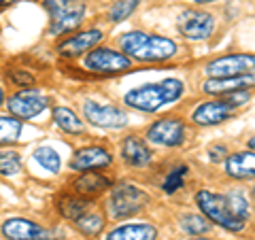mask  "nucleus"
Masks as SVG:
<instances>
[{"label": "nucleus", "mask_w": 255, "mask_h": 240, "mask_svg": "<svg viewBox=\"0 0 255 240\" xmlns=\"http://www.w3.org/2000/svg\"><path fill=\"white\" fill-rule=\"evenodd\" d=\"M90 209V198L83 196H62L58 198V213L64 219H79L81 215H85V211Z\"/></svg>", "instance_id": "412c9836"}, {"label": "nucleus", "mask_w": 255, "mask_h": 240, "mask_svg": "<svg viewBox=\"0 0 255 240\" xmlns=\"http://www.w3.org/2000/svg\"><path fill=\"white\" fill-rule=\"evenodd\" d=\"M21 121L13 115H0V145H13L21 134Z\"/></svg>", "instance_id": "5701e85b"}, {"label": "nucleus", "mask_w": 255, "mask_h": 240, "mask_svg": "<svg viewBox=\"0 0 255 240\" xmlns=\"http://www.w3.org/2000/svg\"><path fill=\"white\" fill-rule=\"evenodd\" d=\"M2 236L6 240H53V232L30 219L11 217L2 223Z\"/></svg>", "instance_id": "9b49d317"}, {"label": "nucleus", "mask_w": 255, "mask_h": 240, "mask_svg": "<svg viewBox=\"0 0 255 240\" xmlns=\"http://www.w3.org/2000/svg\"><path fill=\"white\" fill-rule=\"evenodd\" d=\"M157 230L149 223H130V226H119L113 232H109L107 240H155Z\"/></svg>", "instance_id": "6ab92c4d"}, {"label": "nucleus", "mask_w": 255, "mask_h": 240, "mask_svg": "<svg viewBox=\"0 0 255 240\" xmlns=\"http://www.w3.org/2000/svg\"><path fill=\"white\" fill-rule=\"evenodd\" d=\"M196 202L200 206V211L204 213V217L213 223H217L219 228L230 230V232H241L245 228V223L230 209L228 196L213 194L209 189H200L196 194Z\"/></svg>", "instance_id": "20e7f679"}, {"label": "nucleus", "mask_w": 255, "mask_h": 240, "mask_svg": "<svg viewBox=\"0 0 255 240\" xmlns=\"http://www.w3.org/2000/svg\"><path fill=\"white\" fill-rule=\"evenodd\" d=\"M2 105H4V92L0 90V107H2Z\"/></svg>", "instance_id": "473e14b6"}, {"label": "nucleus", "mask_w": 255, "mask_h": 240, "mask_svg": "<svg viewBox=\"0 0 255 240\" xmlns=\"http://www.w3.org/2000/svg\"><path fill=\"white\" fill-rule=\"evenodd\" d=\"M51 17L49 32L53 36L68 34L79 28L85 15V0H43Z\"/></svg>", "instance_id": "7ed1b4c3"}, {"label": "nucleus", "mask_w": 255, "mask_h": 240, "mask_svg": "<svg viewBox=\"0 0 255 240\" xmlns=\"http://www.w3.org/2000/svg\"><path fill=\"white\" fill-rule=\"evenodd\" d=\"M83 115L92 125L111 127V130H119V127H124L128 123V115L122 109L111 107V105H100V102H85Z\"/></svg>", "instance_id": "9d476101"}, {"label": "nucleus", "mask_w": 255, "mask_h": 240, "mask_svg": "<svg viewBox=\"0 0 255 240\" xmlns=\"http://www.w3.org/2000/svg\"><path fill=\"white\" fill-rule=\"evenodd\" d=\"M191 240H209V238H198V236H194V238H191Z\"/></svg>", "instance_id": "f704fd0d"}, {"label": "nucleus", "mask_w": 255, "mask_h": 240, "mask_svg": "<svg viewBox=\"0 0 255 240\" xmlns=\"http://www.w3.org/2000/svg\"><path fill=\"white\" fill-rule=\"evenodd\" d=\"M119 43H122L124 55L138 62H166L177 53V45L170 38L147 34V32H138V30L124 34Z\"/></svg>", "instance_id": "f257e3e1"}, {"label": "nucleus", "mask_w": 255, "mask_h": 240, "mask_svg": "<svg viewBox=\"0 0 255 240\" xmlns=\"http://www.w3.org/2000/svg\"><path fill=\"white\" fill-rule=\"evenodd\" d=\"M149 198L136 185H117L109 198V215L113 219H126L140 213L147 206Z\"/></svg>", "instance_id": "39448f33"}, {"label": "nucleus", "mask_w": 255, "mask_h": 240, "mask_svg": "<svg viewBox=\"0 0 255 240\" xmlns=\"http://www.w3.org/2000/svg\"><path fill=\"white\" fill-rule=\"evenodd\" d=\"M194 2H198V4H204V2H213V0H194Z\"/></svg>", "instance_id": "72a5a7b5"}, {"label": "nucleus", "mask_w": 255, "mask_h": 240, "mask_svg": "<svg viewBox=\"0 0 255 240\" xmlns=\"http://www.w3.org/2000/svg\"><path fill=\"white\" fill-rule=\"evenodd\" d=\"M130 58L124 53H119L111 47H98V49H92L85 58V66L92 70V73L98 75H115V73H124V70L130 68Z\"/></svg>", "instance_id": "6e6552de"}, {"label": "nucleus", "mask_w": 255, "mask_h": 240, "mask_svg": "<svg viewBox=\"0 0 255 240\" xmlns=\"http://www.w3.org/2000/svg\"><path fill=\"white\" fill-rule=\"evenodd\" d=\"M253 198H255V189H253Z\"/></svg>", "instance_id": "c9c22d12"}, {"label": "nucleus", "mask_w": 255, "mask_h": 240, "mask_svg": "<svg viewBox=\"0 0 255 240\" xmlns=\"http://www.w3.org/2000/svg\"><path fill=\"white\" fill-rule=\"evenodd\" d=\"M253 70H255V55H251V53L223 55V58H217V60L206 64V75L211 79L251 75Z\"/></svg>", "instance_id": "0eeeda50"}, {"label": "nucleus", "mask_w": 255, "mask_h": 240, "mask_svg": "<svg viewBox=\"0 0 255 240\" xmlns=\"http://www.w3.org/2000/svg\"><path fill=\"white\" fill-rule=\"evenodd\" d=\"M138 6V0H115V4L109 11L111 21H124L128 19V15H132V11Z\"/></svg>", "instance_id": "cd10ccee"}, {"label": "nucleus", "mask_w": 255, "mask_h": 240, "mask_svg": "<svg viewBox=\"0 0 255 240\" xmlns=\"http://www.w3.org/2000/svg\"><path fill=\"white\" fill-rule=\"evenodd\" d=\"M179 223H181V230H185L191 236L206 234V232L211 230V223L204 217H200V215H183V217L179 219Z\"/></svg>", "instance_id": "bb28decb"}, {"label": "nucleus", "mask_w": 255, "mask_h": 240, "mask_svg": "<svg viewBox=\"0 0 255 240\" xmlns=\"http://www.w3.org/2000/svg\"><path fill=\"white\" fill-rule=\"evenodd\" d=\"M183 136H185V123L177 117H166L159 119L147 130V138L151 142H157V145L164 147H177L183 142Z\"/></svg>", "instance_id": "f8f14e48"}, {"label": "nucleus", "mask_w": 255, "mask_h": 240, "mask_svg": "<svg viewBox=\"0 0 255 240\" xmlns=\"http://www.w3.org/2000/svg\"><path fill=\"white\" fill-rule=\"evenodd\" d=\"M255 85V75H241V77H223V79H209L202 90L213 96H226L236 92H247V87Z\"/></svg>", "instance_id": "dca6fc26"}, {"label": "nucleus", "mask_w": 255, "mask_h": 240, "mask_svg": "<svg viewBox=\"0 0 255 240\" xmlns=\"http://www.w3.org/2000/svg\"><path fill=\"white\" fill-rule=\"evenodd\" d=\"M17 172H21V157L17 151L2 149L0 151V174L2 177H15Z\"/></svg>", "instance_id": "a878e982"}, {"label": "nucleus", "mask_w": 255, "mask_h": 240, "mask_svg": "<svg viewBox=\"0 0 255 240\" xmlns=\"http://www.w3.org/2000/svg\"><path fill=\"white\" fill-rule=\"evenodd\" d=\"M226 174L232 179H253L255 177V153L253 151H241L226 159Z\"/></svg>", "instance_id": "f3484780"}, {"label": "nucleus", "mask_w": 255, "mask_h": 240, "mask_svg": "<svg viewBox=\"0 0 255 240\" xmlns=\"http://www.w3.org/2000/svg\"><path fill=\"white\" fill-rule=\"evenodd\" d=\"M183 94V83L179 79H164L159 83L140 85L136 90L126 94V105L142 111V113H155L162 107L170 105V102L179 100Z\"/></svg>", "instance_id": "f03ea898"}, {"label": "nucleus", "mask_w": 255, "mask_h": 240, "mask_svg": "<svg viewBox=\"0 0 255 240\" xmlns=\"http://www.w3.org/2000/svg\"><path fill=\"white\" fill-rule=\"evenodd\" d=\"M122 155L130 166H147L151 162V151L145 145V140H140L138 136H128L122 145Z\"/></svg>", "instance_id": "aec40b11"}, {"label": "nucleus", "mask_w": 255, "mask_h": 240, "mask_svg": "<svg viewBox=\"0 0 255 240\" xmlns=\"http://www.w3.org/2000/svg\"><path fill=\"white\" fill-rule=\"evenodd\" d=\"M53 121L60 130L68 132V134H81L83 132V121L77 117V113H73L66 107H55L53 109Z\"/></svg>", "instance_id": "4be33fe9"}, {"label": "nucleus", "mask_w": 255, "mask_h": 240, "mask_svg": "<svg viewBox=\"0 0 255 240\" xmlns=\"http://www.w3.org/2000/svg\"><path fill=\"white\" fill-rule=\"evenodd\" d=\"M6 107H9V113L13 117H17L19 121H26V119L41 115L47 109V96L36 87H23V90L9 96Z\"/></svg>", "instance_id": "423d86ee"}, {"label": "nucleus", "mask_w": 255, "mask_h": 240, "mask_svg": "<svg viewBox=\"0 0 255 240\" xmlns=\"http://www.w3.org/2000/svg\"><path fill=\"white\" fill-rule=\"evenodd\" d=\"M6 79L17 87H30L34 83V77L28 70H21V68H6Z\"/></svg>", "instance_id": "c756f323"}, {"label": "nucleus", "mask_w": 255, "mask_h": 240, "mask_svg": "<svg viewBox=\"0 0 255 240\" xmlns=\"http://www.w3.org/2000/svg\"><path fill=\"white\" fill-rule=\"evenodd\" d=\"M177 28L183 36L189 38V41H204V38H209L213 34L215 19H213V15L206 13V11L187 9L179 15Z\"/></svg>", "instance_id": "1a4fd4ad"}, {"label": "nucleus", "mask_w": 255, "mask_h": 240, "mask_svg": "<svg viewBox=\"0 0 255 240\" xmlns=\"http://www.w3.org/2000/svg\"><path fill=\"white\" fill-rule=\"evenodd\" d=\"M17 2H21V0H0V6H13V4H17Z\"/></svg>", "instance_id": "2f4dec72"}, {"label": "nucleus", "mask_w": 255, "mask_h": 240, "mask_svg": "<svg viewBox=\"0 0 255 240\" xmlns=\"http://www.w3.org/2000/svg\"><path fill=\"white\" fill-rule=\"evenodd\" d=\"M223 155H228L226 147H221V145L211 147V159H213V162H219V159H223Z\"/></svg>", "instance_id": "7c9ffc66"}, {"label": "nucleus", "mask_w": 255, "mask_h": 240, "mask_svg": "<svg viewBox=\"0 0 255 240\" xmlns=\"http://www.w3.org/2000/svg\"><path fill=\"white\" fill-rule=\"evenodd\" d=\"M185 174H187V166L174 168V170L164 181V191H166V194H174V191H177L183 185V181H185Z\"/></svg>", "instance_id": "c85d7f7f"}, {"label": "nucleus", "mask_w": 255, "mask_h": 240, "mask_svg": "<svg viewBox=\"0 0 255 240\" xmlns=\"http://www.w3.org/2000/svg\"><path fill=\"white\" fill-rule=\"evenodd\" d=\"M234 105L223 98V100H211V102H202L194 113H191V119L198 123V125H215V123H221L226 121L228 117H232L234 113Z\"/></svg>", "instance_id": "4468645a"}, {"label": "nucleus", "mask_w": 255, "mask_h": 240, "mask_svg": "<svg viewBox=\"0 0 255 240\" xmlns=\"http://www.w3.org/2000/svg\"><path fill=\"white\" fill-rule=\"evenodd\" d=\"M102 41V32L100 30H85V32H77V34L64 38L58 45V53L64 58H75V55H81L85 51H92L96 45Z\"/></svg>", "instance_id": "ddd939ff"}, {"label": "nucleus", "mask_w": 255, "mask_h": 240, "mask_svg": "<svg viewBox=\"0 0 255 240\" xmlns=\"http://www.w3.org/2000/svg\"><path fill=\"white\" fill-rule=\"evenodd\" d=\"M109 187H111V179H107L105 174H100V172H83L81 177H77L73 181V189L83 198L98 196Z\"/></svg>", "instance_id": "a211bd4d"}, {"label": "nucleus", "mask_w": 255, "mask_h": 240, "mask_svg": "<svg viewBox=\"0 0 255 240\" xmlns=\"http://www.w3.org/2000/svg\"><path fill=\"white\" fill-rule=\"evenodd\" d=\"M102 228H105V219L98 213H85L75 219V230H79L83 236H98Z\"/></svg>", "instance_id": "b1692460"}, {"label": "nucleus", "mask_w": 255, "mask_h": 240, "mask_svg": "<svg viewBox=\"0 0 255 240\" xmlns=\"http://www.w3.org/2000/svg\"><path fill=\"white\" fill-rule=\"evenodd\" d=\"M34 159L43 168H47L49 172H60V168H62V157H60L58 151L51 149V147H38L34 151Z\"/></svg>", "instance_id": "393cba45"}, {"label": "nucleus", "mask_w": 255, "mask_h": 240, "mask_svg": "<svg viewBox=\"0 0 255 240\" xmlns=\"http://www.w3.org/2000/svg\"><path fill=\"white\" fill-rule=\"evenodd\" d=\"M113 157L105 147H85L79 149L75 157L70 159V168L77 172H87V170H96V168H107Z\"/></svg>", "instance_id": "2eb2a0df"}]
</instances>
